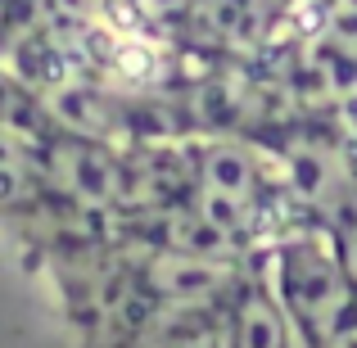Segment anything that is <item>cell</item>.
<instances>
[{"mask_svg":"<svg viewBox=\"0 0 357 348\" xmlns=\"http://www.w3.org/2000/svg\"><path fill=\"white\" fill-rule=\"evenodd\" d=\"M262 271L276 285L280 303L294 317L307 348H321L357 312V285L349 267H344V253H340L331 222L280 235L262 258Z\"/></svg>","mask_w":357,"mask_h":348,"instance_id":"6da1fadb","label":"cell"},{"mask_svg":"<svg viewBox=\"0 0 357 348\" xmlns=\"http://www.w3.org/2000/svg\"><path fill=\"white\" fill-rule=\"evenodd\" d=\"M41 167L59 199L77 204V209H91V213H109L118 204H127V195H131V172L122 167L118 149L105 145V140L50 131Z\"/></svg>","mask_w":357,"mask_h":348,"instance_id":"7a4b0ae2","label":"cell"},{"mask_svg":"<svg viewBox=\"0 0 357 348\" xmlns=\"http://www.w3.org/2000/svg\"><path fill=\"white\" fill-rule=\"evenodd\" d=\"M140 285L154 303L185 308V303H231L244 276H236L231 258H208V253H185V249H154L140 262Z\"/></svg>","mask_w":357,"mask_h":348,"instance_id":"3957f363","label":"cell"},{"mask_svg":"<svg viewBox=\"0 0 357 348\" xmlns=\"http://www.w3.org/2000/svg\"><path fill=\"white\" fill-rule=\"evenodd\" d=\"M41 114L54 131L63 136H86V140H127L136 131L131 122V100L114 96L105 86H86V82H63V86L41 91Z\"/></svg>","mask_w":357,"mask_h":348,"instance_id":"277c9868","label":"cell"},{"mask_svg":"<svg viewBox=\"0 0 357 348\" xmlns=\"http://www.w3.org/2000/svg\"><path fill=\"white\" fill-rule=\"evenodd\" d=\"M321 45L335 63H357V0H335L321 18Z\"/></svg>","mask_w":357,"mask_h":348,"instance_id":"5b68a950","label":"cell"},{"mask_svg":"<svg viewBox=\"0 0 357 348\" xmlns=\"http://www.w3.org/2000/svg\"><path fill=\"white\" fill-rule=\"evenodd\" d=\"M136 9L154 23H176V18H190L199 0H136Z\"/></svg>","mask_w":357,"mask_h":348,"instance_id":"8992f818","label":"cell"},{"mask_svg":"<svg viewBox=\"0 0 357 348\" xmlns=\"http://www.w3.org/2000/svg\"><path fill=\"white\" fill-rule=\"evenodd\" d=\"M335 240H340L344 267H349V276H353V285H357V209L344 213V218L335 222Z\"/></svg>","mask_w":357,"mask_h":348,"instance_id":"52a82bcc","label":"cell"}]
</instances>
